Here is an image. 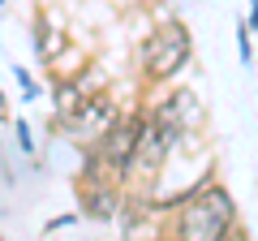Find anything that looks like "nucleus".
Returning a JSON list of instances; mask_svg holds the SVG:
<instances>
[{"instance_id": "nucleus-1", "label": "nucleus", "mask_w": 258, "mask_h": 241, "mask_svg": "<svg viewBox=\"0 0 258 241\" xmlns=\"http://www.w3.org/2000/svg\"><path fill=\"white\" fill-rule=\"evenodd\" d=\"M237 228V203L224 186L207 181L189 203L176 207L172 215V241H228Z\"/></svg>"}, {"instance_id": "nucleus-2", "label": "nucleus", "mask_w": 258, "mask_h": 241, "mask_svg": "<svg viewBox=\"0 0 258 241\" xmlns=\"http://www.w3.org/2000/svg\"><path fill=\"white\" fill-rule=\"evenodd\" d=\"M142 125H147V112H120L112 120V130L95 147H86V181H116V186L129 181L134 155L142 142Z\"/></svg>"}, {"instance_id": "nucleus-3", "label": "nucleus", "mask_w": 258, "mask_h": 241, "mask_svg": "<svg viewBox=\"0 0 258 241\" xmlns=\"http://www.w3.org/2000/svg\"><path fill=\"white\" fill-rule=\"evenodd\" d=\"M194 56V39L181 22H164V26L151 30V39L142 43V78L151 86L159 82H172Z\"/></svg>"}, {"instance_id": "nucleus-4", "label": "nucleus", "mask_w": 258, "mask_h": 241, "mask_svg": "<svg viewBox=\"0 0 258 241\" xmlns=\"http://www.w3.org/2000/svg\"><path fill=\"white\" fill-rule=\"evenodd\" d=\"M116 116H120L116 99H112L108 91H91L74 112H69V116L56 120V125H60L69 138H78V142H86V147H95V142L112 130V120H116Z\"/></svg>"}, {"instance_id": "nucleus-5", "label": "nucleus", "mask_w": 258, "mask_h": 241, "mask_svg": "<svg viewBox=\"0 0 258 241\" xmlns=\"http://www.w3.org/2000/svg\"><path fill=\"white\" fill-rule=\"evenodd\" d=\"M181 138H185L181 130H172V125H164L159 116H151V112H147L142 142H138V155H134V176H138V181H155V176L164 172L168 155H172V147Z\"/></svg>"}, {"instance_id": "nucleus-6", "label": "nucleus", "mask_w": 258, "mask_h": 241, "mask_svg": "<svg viewBox=\"0 0 258 241\" xmlns=\"http://www.w3.org/2000/svg\"><path fill=\"white\" fill-rule=\"evenodd\" d=\"M151 116H159L164 125H172V130H181V134H198L203 120H207V108H203V99L194 91H172L168 99H159L155 108H151Z\"/></svg>"}, {"instance_id": "nucleus-7", "label": "nucleus", "mask_w": 258, "mask_h": 241, "mask_svg": "<svg viewBox=\"0 0 258 241\" xmlns=\"http://www.w3.org/2000/svg\"><path fill=\"white\" fill-rule=\"evenodd\" d=\"M82 215H91V220H116L120 215L116 181H86L82 186Z\"/></svg>"}, {"instance_id": "nucleus-8", "label": "nucleus", "mask_w": 258, "mask_h": 241, "mask_svg": "<svg viewBox=\"0 0 258 241\" xmlns=\"http://www.w3.org/2000/svg\"><path fill=\"white\" fill-rule=\"evenodd\" d=\"M60 47H64V35H60V30H52V22H47V18H39L35 22V56L47 65V61L60 56Z\"/></svg>"}, {"instance_id": "nucleus-9", "label": "nucleus", "mask_w": 258, "mask_h": 241, "mask_svg": "<svg viewBox=\"0 0 258 241\" xmlns=\"http://www.w3.org/2000/svg\"><path fill=\"white\" fill-rule=\"evenodd\" d=\"M249 35H254V30H249V22H241L237 26V52H241V65H254V47H249Z\"/></svg>"}, {"instance_id": "nucleus-10", "label": "nucleus", "mask_w": 258, "mask_h": 241, "mask_svg": "<svg viewBox=\"0 0 258 241\" xmlns=\"http://www.w3.org/2000/svg\"><path fill=\"white\" fill-rule=\"evenodd\" d=\"M13 82L22 86V95H26V99H39V86H35V78H30L22 65H13Z\"/></svg>"}, {"instance_id": "nucleus-11", "label": "nucleus", "mask_w": 258, "mask_h": 241, "mask_svg": "<svg viewBox=\"0 0 258 241\" xmlns=\"http://www.w3.org/2000/svg\"><path fill=\"white\" fill-rule=\"evenodd\" d=\"M74 224H78V211L56 215V220H47V224H43V237H52V232H64V228H74Z\"/></svg>"}, {"instance_id": "nucleus-12", "label": "nucleus", "mask_w": 258, "mask_h": 241, "mask_svg": "<svg viewBox=\"0 0 258 241\" xmlns=\"http://www.w3.org/2000/svg\"><path fill=\"white\" fill-rule=\"evenodd\" d=\"M13 134H18V147H22V151H26V155H30V151H35V138H30V125H26V120H22V116L13 120Z\"/></svg>"}, {"instance_id": "nucleus-13", "label": "nucleus", "mask_w": 258, "mask_h": 241, "mask_svg": "<svg viewBox=\"0 0 258 241\" xmlns=\"http://www.w3.org/2000/svg\"><path fill=\"white\" fill-rule=\"evenodd\" d=\"M245 22H249V30H258V0H249V18Z\"/></svg>"}, {"instance_id": "nucleus-14", "label": "nucleus", "mask_w": 258, "mask_h": 241, "mask_svg": "<svg viewBox=\"0 0 258 241\" xmlns=\"http://www.w3.org/2000/svg\"><path fill=\"white\" fill-rule=\"evenodd\" d=\"M228 241H249V232H245V228H241V224H237V228H232V237H228Z\"/></svg>"}]
</instances>
